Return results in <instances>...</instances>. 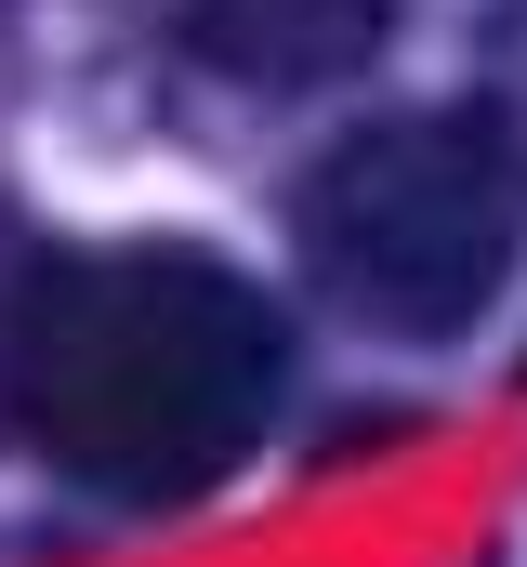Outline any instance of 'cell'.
<instances>
[{"mask_svg":"<svg viewBox=\"0 0 527 567\" xmlns=\"http://www.w3.org/2000/svg\"><path fill=\"white\" fill-rule=\"evenodd\" d=\"M145 13L185 66H211L238 93H317L383 40L395 0H145Z\"/></svg>","mask_w":527,"mask_h":567,"instance_id":"3","label":"cell"},{"mask_svg":"<svg viewBox=\"0 0 527 567\" xmlns=\"http://www.w3.org/2000/svg\"><path fill=\"white\" fill-rule=\"evenodd\" d=\"M277 383H290L277 303L225 251H185V238L27 265L13 343H0V423L66 488L132 502V515L225 488L277 423Z\"/></svg>","mask_w":527,"mask_h":567,"instance_id":"1","label":"cell"},{"mask_svg":"<svg viewBox=\"0 0 527 567\" xmlns=\"http://www.w3.org/2000/svg\"><path fill=\"white\" fill-rule=\"evenodd\" d=\"M290 238H303L317 303L356 317L370 343H462L502 303L527 238V120L502 93L356 120L303 172Z\"/></svg>","mask_w":527,"mask_h":567,"instance_id":"2","label":"cell"}]
</instances>
